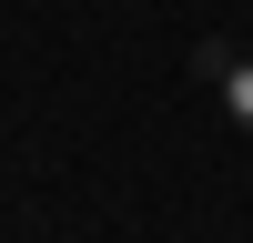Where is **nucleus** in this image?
Instances as JSON below:
<instances>
[{
  "label": "nucleus",
  "mask_w": 253,
  "mask_h": 243,
  "mask_svg": "<svg viewBox=\"0 0 253 243\" xmlns=\"http://www.w3.org/2000/svg\"><path fill=\"white\" fill-rule=\"evenodd\" d=\"M223 112L253 132V61H233V71H223Z\"/></svg>",
  "instance_id": "1"
}]
</instances>
